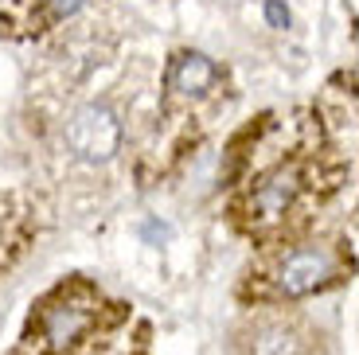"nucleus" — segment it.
Segmentation results:
<instances>
[{"label":"nucleus","instance_id":"obj_1","mask_svg":"<svg viewBox=\"0 0 359 355\" xmlns=\"http://www.w3.org/2000/svg\"><path fill=\"white\" fill-rule=\"evenodd\" d=\"M67 149L79 160H90V164H102L117 152L121 145V117L106 106V102H90V106L74 109L71 121L63 129Z\"/></svg>","mask_w":359,"mask_h":355},{"label":"nucleus","instance_id":"obj_2","mask_svg":"<svg viewBox=\"0 0 359 355\" xmlns=\"http://www.w3.org/2000/svg\"><path fill=\"white\" fill-rule=\"evenodd\" d=\"M332 274L336 257L328 246H297L285 257H278V266L269 269V281L281 297H305L332 281Z\"/></svg>","mask_w":359,"mask_h":355},{"label":"nucleus","instance_id":"obj_3","mask_svg":"<svg viewBox=\"0 0 359 355\" xmlns=\"http://www.w3.org/2000/svg\"><path fill=\"white\" fill-rule=\"evenodd\" d=\"M90 320H94V309L90 301H79V297H63V301H55L43 309V336L51 347H71L82 332L90 328Z\"/></svg>","mask_w":359,"mask_h":355},{"label":"nucleus","instance_id":"obj_4","mask_svg":"<svg viewBox=\"0 0 359 355\" xmlns=\"http://www.w3.org/2000/svg\"><path fill=\"white\" fill-rule=\"evenodd\" d=\"M297 172L293 168H278V172H269L266 180L258 184V192H254L250 199V211L254 219H281V215L289 211V203L297 199Z\"/></svg>","mask_w":359,"mask_h":355},{"label":"nucleus","instance_id":"obj_5","mask_svg":"<svg viewBox=\"0 0 359 355\" xmlns=\"http://www.w3.org/2000/svg\"><path fill=\"white\" fill-rule=\"evenodd\" d=\"M211 82H215V62L207 59V55H196V51L180 55L172 74H168V86L176 94H184V98H196V94L211 90Z\"/></svg>","mask_w":359,"mask_h":355},{"label":"nucleus","instance_id":"obj_6","mask_svg":"<svg viewBox=\"0 0 359 355\" xmlns=\"http://www.w3.org/2000/svg\"><path fill=\"white\" fill-rule=\"evenodd\" d=\"M250 355H305V340L285 324H266L254 332Z\"/></svg>","mask_w":359,"mask_h":355},{"label":"nucleus","instance_id":"obj_7","mask_svg":"<svg viewBox=\"0 0 359 355\" xmlns=\"http://www.w3.org/2000/svg\"><path fill=\"white\" fill-rule=\"evenodd\" d=\"M86 0H47V8H51V16L55 20H63V16H71V12H79Z\"/></svg>","mask_w":359,"mask_h":355}]
</instances>
